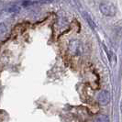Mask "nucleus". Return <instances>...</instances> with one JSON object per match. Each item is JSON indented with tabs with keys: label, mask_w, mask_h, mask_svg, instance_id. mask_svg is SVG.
I'll return each instance as SVG.
<instances>
[{
	"label": "nucleus",
	"mask_w": 122,
	"mask_h": 122,
	"mask_svg": "<svg viewBox=\"0 0 122 122\" xmlns=\"http://www.w3.org/2000/svg\"><path fill=\"white\" fill-rule=\"evenodd\" d=\"M100 12L107 17H114L117 14V8L112 3L104 2L99 6Z\"/></svg>",
	"instance_id": "obj_1"
},
{
	"label": "nucleus",
	"mask_w": 122,
	"mask_h": 122,
	"mask_svg": "<svg viewBox=\"0 0 122 122\" xmlns=\"http://www.w3.org/2000/svg\"><path fill=\"white\" fill-rule=\"evenodd\" d=\"M97 100L100 104L106 105L109 101V95L107 91H101L97 95Z\"/></svg>",
	"instance_id": "obj_2"
},
{
	"label": "nucleus",
	"mask_w": 122,
	"mask_h": 122,
	"mask_svg": "<svg viewBox=\"0 0 122 122\" xmlns=\"http://www.w3.org/2000/svg\"><path fill=\"white\" fill-rule=\"evenodd\" d=\"M20 10V6L18 5H10L6 7V11L10 13H16Z\"/></svg>",
	"instance_id": "obj_3"
},
{
	"label": "nucleus",
	"mask_w": 122,
	"mask_h": 122,
	"mask_svg": "<svg viewBox=\"0 0 122 122\" xmlns=\"http://www.w3.org/2000/svg\"><path fill=\"white\" fill-rule=\"evenodd\" d=\"M96 122H109V118L107 115H99L96 118Z\"/></svg>",
	"instance_id": "obj_4"
}]
</instances>
